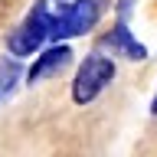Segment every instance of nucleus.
Instances as JSON below:
<instances>
[{
    "instance_id": "f03ea898",
    "label": "nucleus",
    "mask_w": 157,
    "mask_h": 157,
    "mask_svg": "<svg viewBox=\"0 0 157 157\" xmlns=\"http://www.w3.org/2000/svg\"><path fill=\"white\" fill-rule=\"evenodd\" d=\"M49 23H52L49 0H36V3L29 7V13L7 33V52L17 56V59L36 56L39 49L49 43Z\"/></svg>"
},
{
    "instance_id": "423d86ee",
    "label": "nucleus",
    "mask_w": 157,
    "mask_h": 157,
    "mask_svg": "<svg viewBox=\"0 0 157 157\" xmlns=\"http://www.w3.org/2000/svg\"><path fill=\"white\" fill-rule=\"evenodd\" d=\"M23 82V66H20L17 56H0V101L10 98V92Z\"/></svg>"
},
{
    "instance_id": "6e6552de",
    "label": "nucleus",
    "mask_w": 157,
    "mask_h": 157,
    "mask_svg": "<svg viewBox=\"0 0 157 157\" xmlns=\"http://www.w3.org/2000/svg\"><path fill=\"white\" fill-rule=\"evenodd\" d=\"M151 115L157 118V88H154V98H151Z\"/></svg>"
},
{
    "instance_id": "f257e3e1",
    "label": "nucleus",
    "mask_w": 157,
    "mask_h": 157,
    "mask_svg": "<svg viewBox=\"0 0 157 157\" xmlns=\"http://www.w3.org/2000/svg\"><path fill=\"white\" fill-rule=\"evenodd\" d=\"M105 13V0H66L52 7V23H49V43L59 39H75L85 36L98 26Z\"/></svg>"
},
{
    "instance_id": "39448f33",
    "label": "nucleus",
    "mask_w": 157,
    "mask_h": 157,
    "mask_svg": "<svg viewBox=\"0 0 157 157\" xmlns=\"http://www.w3.org/2000/svg\"><path fill=\"white\" fill-rule=\"evenodd\" d=\"M95 49H101V52H118V56L131 59V62H144V59L151 56L147 46L131 33L128 20H115V26L108 29L105 36H98V46H95Z\"/></svg>"
},
{
    "instance_id": "7ed1b4c3",
    "label": "nucleus",
    "mask_w": 157,
    "mask_h": 157,
    "mask_svg": "<svg viewBox=\"0 0 157 157\" xmlns=\"http://www.w3.org/2000/svg\"><path fill=\"white\" fill-rule=\"evenodd\" d=\"M115 78V62L108 52L92 49L82 62H78L75 75H72V101L75 105H92Z\"/></svg>"
},
{
    "instance_id": "20e7f679",
    "label": "nucleus",
    "mask_w": 157,
    "mask_h": 157,
    "mask_svg": "<svg viewBox=\"0 0 157 157\" xmlns=\"http://www.w3.org/2000/svg\"><path fill=\"white\" fill-rule=\"evenodd\" d=\"M69 62H72V49H69V39H59V43H46V46L36 52L33 66L23 72V78H26V85H36V82H43V78L59 75V72L69 66Z\"/></svg>"
},
{
    "instance_id": "0eeeda50",
    "label": "nucleus",
    "mask_w": 157,
    "mask_h": 157,
    "mask_svg": "<svg viewBox=\"0 0 157 157\" xmlns=\"http://www.w3.org/2000/svg\"><path fill=\"white\" fill-rule=\"evenodd\" d=\"M134 7H137V0H118L115 3V20H131Z\"/></svg>"
}]
</instances>
